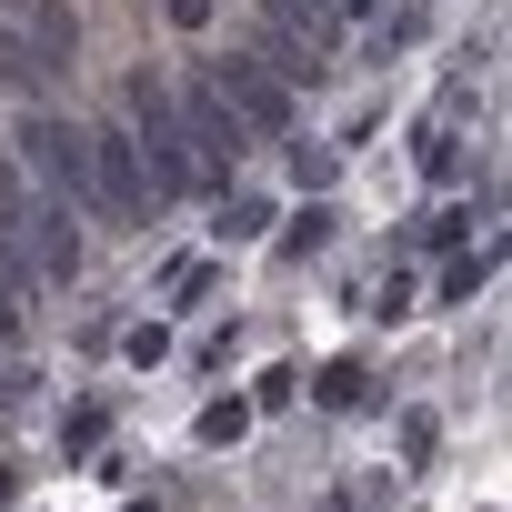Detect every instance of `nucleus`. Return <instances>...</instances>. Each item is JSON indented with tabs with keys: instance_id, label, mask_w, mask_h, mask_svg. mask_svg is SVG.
Masks as SVG:
<instances>
[{
	"instance_id": "f8f14e48",
	"label": "nucleus",
	"mask_w": 512,
	"mask_h": 512,
	"mask_svg": "<svg viewBox=\"0 0 512 512\" xmlns=\"http://www.w3.org/2000/svg\"><path fill=\"white\" fill-rule=\"evenodd\" d=\"M422 181H462V131H452V121L422 131Z\"/></svg>"
},
{
	"instance_id": "ddd939ff",
	"label": "nucleus",
	"mask_w": 512,
	"mask_h": 512,
	"mask_svg": "<svg viewBox=\"0 0 512 512\" xmlns=\"http://www.w3.org/2000/svg\"><path fill=\"white\" fill-rule=\"evenodd\" d=\"M462 231H472V201H442V211L422 221V241H432V251H442V241H462Z\"/></svg>"
},
{
	"instance_id": "4468645a",
	"label": "nucleus",
	"mask_w": 512,
	"mask_h": 512,
	"mask_svg": "<svg viewBox=\"0 0 512 512\" xmlns=\"http://www.w3.org/2000/svg\"><path fill=\"white\" fill-rule=\"evenodd\" d=\"M482 272H492V251H482V262H452V272H442V302H472V292H482Z\"/></svg>"
},
{
	"instance_id": "0eeeda50",
	"label": "nucleus",
	"mask_w": 512,
	"mask_h": 512,
	"mask_svg": "<svg viewBox=\"0 0 512 512\" xmlns=\"http://www.w3.org/2000/svg\"><path fill=\"white\" fill-rule=\"evenodd\" d=\"M272 221H282V211H272V191H231V201L211 211V241H221V251H231V241H262Z\"/></svg>"
},
{
	"instance_id": "f3484780",
	"label": "nucleus",
	"mask_w": 512,
	"mask_h": 512,
	"mask_svg": "<svg viewBox=\"0 0 512 512\" xmlns=\"http://www.w3.org/2000/svg\"><path fill=\"white\" fill-rule=\"evenodd\" d=\"M11 342H21V292L0 282V352H11Z\"/></svg>"
},
{
	"instance_id": "20e7f679",
	"label": "nucleus",
	"mask_w": 512,
	"mask_h": 512,
	"mask_svg": "<svg viewBox=\"0 0 512 512\" xmlns=\"http://www.w3.org/2000/svg\"><path fill=\"white\" fill-rule=\"evenodd\" d=\"M11 241H21V262L41 272V282H81V231H71V201H21L11 211Z\"/></svg>"
},
{
	"instance_id": "39448f33",
	"label": "nucleus",
	"mask_w": 512,
	"mask_h": 512,
	"mask_svg": "<svg viewBox=\"0 0 512 512\" xmlns=\"http://www.w3.org/2000/svg\"><path fill=\"white\" fill-rule=\"evenodd\" d=\"M171 121H181V141H191V161L201 171H221L251 131H241V111L221 101V81H191V91H171Z\"/></svg>"
},
{
	"instance_id": "aec40b11",
	"label": "nucleus",
	"mask_w": 512,
	"mask_h": 512,
	"mask_svg": "<svg viewBox=\"0 0 512 512\" xmlns=\"http://www.w3.org/2000/svg\"><path fill=\"white\" fill-rule=\"evenodd\" d=\"M0 11H31V0H0Z\"/></svg>"
},
{
	"instance_id": "f03ea898",
	"label": "nucleus",
	"mask_w": 512,
	"mask_h": 512,
	"mask_svg": "<svg viewBox=\"0 0 512 512\" xmlns=\"http://www.w3.org/2000/svg\"><path fill=\"white\" fill-rule=\"evenodd\" d=\"M91 211H111V221H141L151 211V171H141L131 121H101L91 131Z\"/></svg>"
},
{
	"instance_id": "a211bd4d",
	"label": "nucleus",
	"mask_w": 512,
	"mask_h": 512,
	"mask_svg": "<svg viewBox=\"0 0 512 512\" xmlns=\"http://www.w3.org/2000/svg\"><path fill=\"white\" fill-rule=\"evenodd\" d=\"M171 21H181V31H201V21H211V0H171Z\"/></svg>"
},
{
	"instance_id": "f257e3e1",
	"label": "nucleus",
	"mask_w": 512,
	"mask_h": 512,
	"mask_svg": "<svg viewBox=\"0 0 512 512\" xmlns=\"http://www.w3.org/2000/svg\"><path fill=\"white\" fill-rule=\"evenodd\" d=\"M11 161L51 191V201H71V211H91V131L81 121H61V111H21V131H11Z\"/></svg>"
},
{
	"instance_id": "1a4fd4ad",
	"label": "nucleus",
	"mask_w": 512,
	"mask_h": 512,
	"mask_svg": "<svg viewBox=\"0 0 512 512\" xmlns=\"http://www.w3.org/2000/svg\"><path fill=\"white\" fill-rule=\"evenodd\" d=\"M241 432H251V402H201V422H191L201 452H221V442H241Z\"/></svg>"
},
{
	"instance_id": "dca6fc26",
	"label": "nucleus",
	"mask_w": 512,
	"mask_h": 512,
	"mask_svg": "<svg viewBox=\"0 0 512 512\" xmlns=\"http://www.w3.org/2000/svg\"><path fill=\"white\" fill-rule=\"evenodd\" d=\"M21 201H31V171H21V161H11V151H0V221H11V211H21Z\"/></svg>"
},
{
	"instance_id": "6ab92c4d",
	"label": "nucleus",
	"mask_w": 512,
	"mask_h": 512,
	"mask_svg": "<svg viewBox=\"0 0 512 512\" xmlns=\"http://www.w3.org/2000/svg\"><path fill=\"white\" fill-rule=\"evenodd\" d=\"M332 11H342V21H372V11H382V0H332Z\"/></svg>"
},
{
	"instance_id": "7ed1b4c3",
	"label": "nucleus",
	"mask_w": 512,
	"mask_h": 512,
	"mask_svg": "<svg viewBox=\"0 0 512 512\" xmlns=\"http://www.w3.org/2000/svg\"><path fill=\"white\" fill-rule=\"evenodd\" d=\"M211 81H221V101L241 111V131H262V141H292V81H282L272 61L231 51V61H211Z\"/></svg>"
},
{
	"instance_id": "423d86ee",
	"label": "nucleus",
	"mask_w": 512,
	"mask_h": 512,
	"mask_svg": "<svg viewBox=\"0 0 512 512\" xmlns=\"http://www.w3.org/2000/svg\"><path fill=\"white\" fill-rule=\"evenodd\" d=\"M251 61H272L282 81H312V71H322V41L292 31V21H262V51H251Z\"/></svg>"
},
{
	"instance_id": "6e6552de",
	"label": "nucleus",
	"mask_w": 512,
	"mask_h": 512,
	"mask_svg": "<svg viewBox=\"0 0 512 512\" xmlns=\"http://www.w3.org/2000/svg\"><path fill=\"white\" fill-rule=\"evenodd\" d=\"M41 81H51V61L21 41V31H0V91H21V101H41Z\"/></svg>"
},
{
	"instance_id": "2eb2a0df",
	"label": "nucleus",
	"mask_w": 512,
	"mask_h": 512,
	"mask_svg": "<svg viewBox=\"0 0 512 512\" xmlns=\"http://www.w3.org/2000/svg\"><path fill=\"white\" fill-rule=\"evenodd\" d=\"M322 402H332V412H352V402H362V372H352V362H332V372H322Z\"/></svg>"
},
{
	"instance_id": "9b49d317",
	"label": "nucleus",
	"mask_w": 512,
	"mask_h": 512,
	"mask_svg": "<svg viewBox=\"0 0 512 512\" xmlns=\"http://www.w3.org/2000/svg\"><path fill=\"white\" fill-rule=\"evenodd\" d=\"M282 251H292V262H312V251H332V201H312V211H292V231H282Z\"/></svg>"
},
{
	"instance_id": "9d476101",
	"label": "nucleus",
	"mask_w": 512,
	"mask_h": 512,
	"mask_svg": "<svg viewBox=\"0 0 512 512\" xmlns=\"http://www.w3.org/2000/svg\"><path fill=\"white\" fill-rule=\"evenodd\" d=\"M262 21H292V31H312L322 51H332V0H251Z\"/></svg>"
}]
</instances>
